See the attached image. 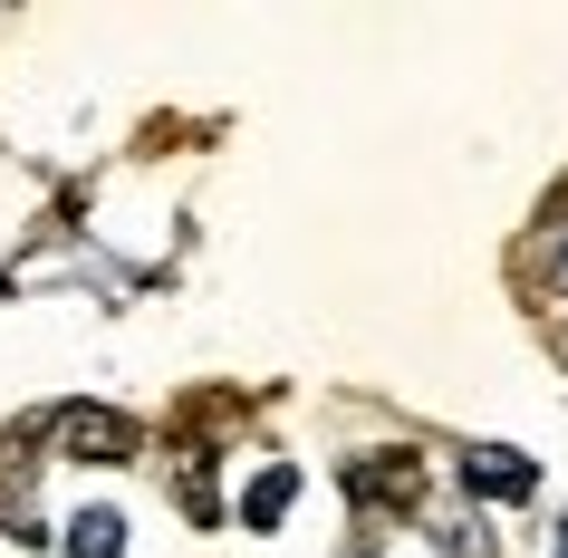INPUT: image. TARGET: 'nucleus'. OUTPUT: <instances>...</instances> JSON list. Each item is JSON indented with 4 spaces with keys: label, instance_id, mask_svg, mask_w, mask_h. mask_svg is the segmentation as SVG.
Listing matches in <instances>:
<instances>
[{
    "label": "nucleus",
    "instance_id": "1",
    "mask_svg": "<svg viewBox=\"0 0 568 558\" xmlns=\"http://www.w3.org/2000/svg\"><path fill=\"white\" fill-rule=\"evenodd\" d=\"M347 500L357 510H424V453H366V463H347Z\"/></svg>",
    "mask_w": 568,
    "mask_h": 558
},
{
    "label": "nucleus",
    "instance_id": "2",
    "mask_svg": "<svg viewBox=\"0 0 568 558\" xmlns=\"http://www.w3.org/2000/svg\"><path fill=\"white\" fill-rule=\"evenodd\" d=\"M59 443H68V463H125L145 434H135V414H116V405H68Z\"/></svg>",
    "mask_w": 568,
    "mask_h": 558
},
{
    "label": "nucleus",
    "instance_id": "3",
    "mask_svg": "<svg viewBox=\"0 0 568 558\" xmlns=\"http://www.w3.org/2000/svg\"><path fill=\"white\" fill-rule=\"evenodd\" d=\"M463 491H473V500H530L539 491V463H530V453H510V443H473V453H463Z\"/></svg>",
    "mask_w": 568,
    "mask_h": 558
},
{
    "label": "nucleus",
    "instance_id": "4",
    "mask_svg": "<svg viewBox=\"0 0 568 558\" xmlns=\"http://www.w3.org/2000/svg\"><path fill=\"white\" fill-rule=\"evenodd\" d=\"M290 500H300V471H290V463H261L251 481H241V520H251V529H280V520H290Z\"/></svg>",
    "mask_w": 568,
    "mask_h": 558
},
{
    "label": "nucleus",
    "instance_id": "5",
    "mask_svg": "<svg viewBox=\"0 0 568 558\" xmlns=\"http://www.w3.org/2000/svg\"><path fill=\"white\" fill-rule=\"evenodd\" d=\"M68 558H125V510L88 500V510L68 520Z\"/></svg>",
    "mask_w": 568,
    "mask_h": 558
},
{
    "label": "nucleus",
    "instance_id": "6",
    "mask_svg": "<svg viewBox=\"0 0 568 558\" xmlns=\"http://www.w3.org/2000/svg\"><path fill=\"white\" fill-rule=\"evenodd\" d=\"M549 280L568 290V222H559V241H549Z\"/></svg>",
    "mask_w": 568,
    "mask_h": 558
},
{
    "label": "nucleus",
    "instance_id": "7",
    "mask_svg": "<svg viewBox=\"0 0 568 558\" xmlns=\"http://www.w3.org/2000/svg\"><path fill=\"white\" fill-rule=\"evenodd\" d=\"M559 558H568V520H559Z\"/></svg>",
    "mask_w": 568,
    "mask_h": 558
}]
</instances>
